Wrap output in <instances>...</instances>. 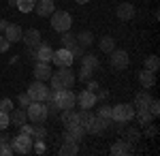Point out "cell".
<instances>
[{
  "label": "cell",
  "instance_id": "32",
  "mask_svg": "<svg viewBox=\"0 0 160 156\" xmlns=\"http://www.w3.org/2000/svg\"><path fill=\"white\" fill-rule=\"evenodd\" d=\"M30 135L37 137V139H43V137H45V128L41 126V122H34V124L30 126Z\"/></svg>",
  "mask_w": 160,
  "mask_h": 156
},
{
  "label": "cell",
  "instance_id": "1",
  "mask_svg": "<svg viewBox=\"0 0 160 156\" xmlns=\"http://www.w3.org/2000/svg\"><path fill=\"white\" fill-rule=\"evenodd\" d=\"M49 81H51V88H53V90L73 88V84H75V73L71 71V66H60V69H58V73H51Z\"/></svg>",
  "mask_w": 160,
  "mask_h": 156
},
{
  "label": "cell",
  "instance_id": "9",
  "mask_svg": "<svg viewBox=\"0 0 160 156\" xmlns=\"http://www.w3.org/2000/svg\"><path fill=\"white\" fill-rule=\"evenodd\" d=\"M83 135H86V128H83L79 122L68 124V126H66V131H64V137H66V139H73V141H77V143L83 139Z\"/></svg>",
  "mask_w": 160,
  "mask_h": 156
},
{
  "label": "cell",
  "instance_id": "33",
  "mask_svg": "<svg viewBox=\"0 0 160 156\" xmlns=\"http://www.w3.org/2000/svg\"><path fill=\"white\" fill-rule=\"evenodd\" d=\"M158 66H160V60H158V56H148V60H145V69L148 71H158Z\"/></svg>",
  "mask_w": 160,
  "mask_h": 156
},
{
  "label": "cell",
  "instance_id": "46",
  "mask_svg": "<svg viewBox=\"0 0 160 156\" xmlns=\"http://www.w3.org/2000/svg\"><path fill=\"white\" fill-rule=\"evenodd\" d=\"M75 2H79V4H86L88 0H75Z\"/></svg>",
  "mask_w": 160,
  "mask_h": 156
},
{
  "label": "cell",
  "instance_id": "17",
  "mask_svg": "<svg viewBox=\"0 0 160 156\" xmlns=\"http://www.w3.org/2000/svg\"><path fill=\"white\" fill-rule=\"evenodd\" d=\"M32 11H37V15H41V17H49L51 13L56 11L53 0H41V2L34 4V9H32Z\"/></svg>",
  "mask_w": 160,
  "mask_h": 156
},
{
  "label": "cell",
  "instance_id": "5",
  "mask_svg": "<svg viewBox=\"0 0 160 156\" xmlns=\"http://www.w3.org/2000/svg\"><path fill=\"white\" fill-rule=\"evenodd\" d=\"M32 135H26V133H19V135H15L13 137V152H17V154H28V152H32Z\"/></svg>",
  "mask_w": 160,
  "mask_h": 156
},
{
  "label": "cell",
  "instance_id": "3",
  "mask_svg": "<svg viewBox=\"0 0 160 156\" xmlns=\"http://www.w3.org/2000/svg\"><path fill=\"white\" fill-rule=\"evenodd\" d=\"M71 26H73V17L66 11H53L51 13V28H53L56 32L62 34V32L71 30Z\"/></svg>",
  "mask_w": 160,
  "mask_h": 156
},
{
  "label": "cell",
  "instance_id": "27",
  "mask_svg": "<svg viewBox=\"0 0 160 156\" xmlns=\"http://www.w3.org/2000/svg\"><path fill=\"white\" fill-rule=\"evenodd\" d=\"M75 45H77V39H75V34H73V32H71V30L62 32V47L71 51V49H73Z\"/></svg>",
  "mask_w": 160,
  "mask_h": 156
},
{
  "label": "cell",
  "instance_id": "41",
  "mask_svg": "<svg viewBox=\"0 0 160 156\" xmlns=\"http://www.w3.org/2000/svg\"><path fill=\"white\" fill-rule=\"evenodd\" d=\"M32 150L38 152V154H43V152H45V143H43V139H37V143H32Z\"/></svg>",
  "mask_w": 160,
  "mask_h": 156
},
{
  "label": "cell",
  "instance_id": "29",
  "mask_svg": "<svg viewBox=\"0 0 160 156\" xmlns=\"http://www.w3.org/2000/svg\"><path fill=\"white\" fill-rule=\"evenodd\" d=\"M60 118H62V122H64V126H68V124L77 122V111H73V109H62Z\"/></svg>",
  "mask_w": 160,
  "mask_h": 156
},
{
  "label": "cell",
  "instance_id": "21",
  "mask_svg": "<svg viewBox=\"0 0 160 156\" xmlns=\"http://www.w3.org/2000/svg\"><path fill=\"white\" fill-rule=\"evenodd\" d=\"M51 56H53V49H51L49 45H38V47L34 49V58H37L38 62H51Z\"/></svg>",
  "mask_w": 160,
  "mask_h": 156
},
{
  "label": "cell",
  "instance_id": "31",
  "mask_svg": "<svg viewBox=\"0 0 160 156\" xmlns=\"http://www.w3.org/2000/svg\"><path fill=\"white\" fill-rule=\"evenodd\" d=\"M15 4H17V9L22 13H30L34 9V4H37V0H15Z\"/></svg>",
  "mask_w": 160,
  "mask_h": 156
},
{
  "label": "cell",
  "instance_id": "30",
  "mask_svg": "<svg viewBox=\"0 0 160 156\" xmlns=\"http://www.w3.org/2000/svg\"><path fill=\"white\" fill-rule=\"evenodd\" d=\"M81 66L98 69V60H96V56H92V54H83V56H81Z\"/></svg>",
  "mask_w": 160,
  "mask_h": 156
},
{
  "label": "cell",
  "instance_id": "24",
  "mask_svg": "<svg viewBox=\"0 0 160 156\" xmlns=\"http://www.w3.org/2000/svg\"><path fill=\"white\" fill-rule=\"evenodd\" d=\"M92 120H94V113H92L90 109H83V111H77V122H79V124H81V126H83L86 131H88V126L92 124Z\"/></svg>",
  "mask_w": 160,
  "mask_h": 156
},
{
  "label": "cell",
  "instance_id": "20",
  "mask_svg": "<svg viewBox=\"0 0 160 156\" xmlns=\"http://www.w3.org/2000/svg\"><path fill=\"white\" fill-rule=\"evenodd\" d=\"M130 152H132V143H128V141H115L111 145V154L113 156H126Z\"/></svg>",
  "mask_w": 160,
  "mask_h": 156
},
{
  "label": "cell",
  "instance_id": "25",
  "mask_svg": "<svg viewBox=\"0 0 160 156\" xmlns=\"http://www.w3.org/2000/svg\"><path fill=\"white\" fill-rule=\"evenodd\" d=\"M75 39H77V43H79L81 47H90V45L94 43V36H92L90 30H81L79 34H75Z\"/></svg>",
  "mask_w": 160,
  "mask_h": 156
},
{
  "label": "cell",
  "instance_id": "35",
  "mask_svg": "<svg viewBox=\"0 0 160 156\" xmlns=\"http://www.w3.org/2000/svg\"><path fill=\"white\" fill-rule=\"evenodd\" d=\"M92 75H94V69H88V66H81V71H79V81H90L92 79Z\"/></svg>",
  "mask_w": 160,
  "mask_h": 156
},
{
  "label": "cell",
  "instance_id": "11",
  "mask_svg": "<svg viewBox=\"0 0 160 156\" xmlns=\"http://www.w3.org/2000/svg\"><path fill=\"white\" fill-rule=\"evenodd\" d=\"M22 41L26 43L28 49H37L41 45V32L34 30V28H30V30H26L24 34H22Z\"/></svg>",
  "mask_w": 160,
  "mask_h": 156
},
{
  "label": "cell",
  "instance_id": "2",
  "mask_svg": "<svg viewBox=\"0 0 160 156\" xmlns=\"http://www.w3.org/2000/svg\"><path fill=\"white\" fill-rule=\"evenodd\" d=\"M53 98H56V103H58V107L62 109H73L77 105V94H75L71 88H64V90H53L51 92Z\"/></svg>",
  "mask_w": 160,
  "mask_h": 156
},
{
  "label": "cell",
  "instance_id": "13",
  "mask_svg": "<svg viewBox=\"0 0 160 156\" xmlns=\"http://www.w3.org/2000/svg\"><path fill=\"white\" fill-rule=\"evenodd\" d=\"M77 103H79L81 109H92L96 105V94L92 90H83V92H79V96H77Z\"/></svg>",
  "mask_w": 160,
  "mask_h": 156
},
{
  "label": "cell",
  "instance_id": "39",
  "mask_svg": "<svg viewBox=\"0 0 160 156\" xmlns=\"http://www.w3.org/2000/svg\"><path fill=\"white\" fill-rule=\"evenodd\" d=\"M9 126V113L7 111H0V131H4Z\"/></svg>",
  "mask_w": 160,
  "mask_h": 156
},
{
  "label": "cell",
  "instance_id": "45",
  "mask_svg": "<svg viewBox=\"0 0 160 156\" xmlns=\"http://www.w3.org/2000/svg\"><path fill=\"white\" fill-rule=\"evenodd\" d=\"M7 26H9L7 19H0V32H4V28H7Z\"/></svg>",
  "mask_w": 160,
  "mask_h": 156
},
{
  "label": "cell",
  "instance_id": "22",
  "mask_svg": "<svg viewBox=\"0 0 160 156\" xmlns=\"http://www.w3.org/2000/svg\"><path fill=\"white\" fill-rule=\"evenodd\" d=\"M9 122H13L15 126H22V124H26L28 122V113H26V109H13L11 113H9Z\"/></svg>",
  "mask_w": 160,
  "mask_h": 156
},
{
  "label": "cell",
  "instance_id": "16",
  "mask_svg": "<svg viewBox=\"0 0 160 156\" xmlns=\"http://www.w3.org/2000/svg\"><path fill=\"white\" fill-rule=\"evenodd\" d=\"M4 34H7V41H9V43H17V41H22L24 30H22L19 24H9L4 28Z\"/></svg>",
  "mask_w": 160,
  "mask_h": 156
},
{
  "label": "cell",
  "instance_id": "10",
  "mask_svg": "<svg viewBox=\"0 0 160 156\" xmlns=\"http://www.w3.org/2000/svg\"><path fill=\"white\" fill-rule=\"evenodd\" d=\"M109 118H102V116H94V120H92V124L88 126L86 133H94V135H102V133L109 128Z\"/></svg>",
  "mask_w": 160,
  "mask_h": 156
},
{
  "label": "cell",
  "instance_id": "19",
  "mask_svg": "<svg viewBox=\"0 0 160 156\" xmlns=\"http://www.w3.org/2000/svg\"><path fill=\"white\" fill-rule=\"evenodd\" d=\"M149 103H152V94H148V90H143V92H137L135 94V111H139V109H148Z\"/></svg>",
  "mask_w": 160,
  "mask_h": 156
},
{
  "label": "cell",
  "instance_id": "42",
  "mask_svg": "<svg viewBox=\"0 0 160 156\" xmlns=\"http://www.w3.org/2000/svg\"><path fill=\"white\" fill-rule=\"evenodd\" d=\"M98 116H102V118H109V120H111V107H109V105H102V107L98 109Z\"/></svg>",
  "mask_w": 160,
  "mask_h": 156
},
{
  "label": "cell",
  "instance_id": "37",
  "mask_svg": "<svg viewBox=\"0 0 160 156\" xmlns=\"http://www.w3.org/2000/svg\"><path fill=\"white\" fill-rule=\"evenodd\" d=\"M0 111H7V113L13 111V101L11 98H2V101H0Z\"/></svg>",
  "mask_w": 160,
  "mask_h": 156
},
{
  "label": "cell",
  "instance_id": "28",
  "mask_svg": "<svg viewBox=\"0 0 160 156\" xmlns=\"http://www.w3.org/2000/svg\"><path fill=\"white\" fill-rule=\"evenodd\" d=\"M98 47H100V51H105V54H111L113 49H115V41L111 39V36H102L98 41Z\"/></svg>",
  "mask_w": 160,
  "mask_h": 156
},
{
  "label": "cell",
  "instance_id": "40",
  "mask_svg": "<svg viewBox=\"0 0 160 156\" xmlns=\"http://www.w3.org/2000/svg\"><path fill=\"white\" fill-rule=\"evenodd\" d=\"M139 137H141V135H139V131L130 128V131H128V143H137V141H139Z\"/></svg>",
  "mask_w": 160,
  "mask_h": 156
},
{
  "label": "cell",
  "instance_id": "26",
  "mask_svg": "<svg viewBox=\"0 0 160 156\" xmlns=\"http://www.w3.org/2000/svg\"><path fill=\"white\" fill-rule=\"evenodd\" d=\"M135 118L139 120L141 126H148V124H152V120H154V116L149 113L148 109H139V111H135Z\"/></svg>",
  "mask_w": 160,
  "mask_h": 156
},
{
  "label": "cell",
  "instance_id": "38",
  "mask_svg": "<svg viewBox=\"0 0 160 156\" xmlns=\"http://www.w3.org/2000/svg\"><path fill=\"white\" fill-rule=\"evenodd\" d=\"M17 101H19V105H22V107H28V105H30V103H32V98H30V94H28V92H22V94L17 96Z\"/></svg>",
  "mask_w": 160,
  "mask_h": 156
},
{
  "label": "cell",
  "instance_id": "18",
  "mask_svg": "<svg viewBox=\"0 0 160 156\" xmlns=\"http://www.w3.org/2000/svg\"><path fill=\"white\" fill-rule=\"evenodd\" d=\"M34 77H37L38 81H49V77H51L49 62H38L37 66H34Z\"/></svg>",
  "mask_w": 160,
  "mask_h": 156
},
{
  "label": "cell",
  "instance_id": "15",
  "mask_svg": "<svg viewBox=\"0 0 160 156\" xmlns=\"http://www.w3.org/2000/svg\"><path fill=\"white\" fill-rule=\"evenodd\" d=\"M60 154H62V156H75V154H79V143H77V141H73V139L62 137Z\"/></svg>",
  "mask_w": 160,
  "mask_h": 156
},
{
  "label": "cell",
  "instance_id": "8",
  "mask_svg": "<svg viewBox=\"0 0 160 156\" xmlns=\"http://www.w3.org/2000/svg\"><path fill=\"white\" fill-rule=\"evenodd\" d=\"M73 54L68 51V49H64V47H60L58 51H53V56H51V62H56L58 66H71L73 64Z\"/></svg>",
  "mask_w": 160,
  "mask_h": 156
},
{
  "label": "cell",
  "instance_id": "34",
  "mask_svg": "<svg viewBox=\"0 0 160 156\" xmlns=\"http://www.w3.org/2000/svg\"><path fill=\"white\" fill-rule=\"evenodd\" d=\"M13 154V145L7 139H0V156H11Z\"/></svg>",
  "mask_w": 160,
  "mask_h": 156
},
{
  "label": "cell",
  "instance_id": "23",
  "mask_svg": "<svg viewBox=\"0 0 160 156\" xmlns=\"http://www.w3.org/2000/svg\"><path fill=\"white\" fill-rule=\"evenodd\" d=\"M139 81H141L143 88H152V86L156 84V73L148 71V69H145V71H141V73H139Z\"/></svg>",
  "mask_w": 160,
  "mask_h": 156
},
{
  "label": "cell",
  "instance_id": "36",
  "mask_svg": "<svg viewBox=\"0 0 160 156\" xmlns=\"http://www.w3.org/2000/svg\"><path fill=\"white\" fill-rule=\"evenodd\" d=\"M148 111L154 116V118H156V116H160V101H158V98H152V103H149Z\"/></svg>",
  "mask_w": 160,
  "mask_h": 156
},
{
  "label": "cell",
  "instance_id": "43",
  "mask_svg": "<svg viewBox=\"0 0 160 156\" xmlns=\"http://www.w3.org/2000/svg\"><path fill=\"white\" fill-rule=\"evenodd\" d=\"M107 96H109V92H107V90H98V94H96V98H98V101H105Z\"/></svg>",
  "mask_w": 160,
  "mask_h": 156
},
{
  "label": "cell",
  "instance_id": "14",
  "mask_svg": "<svg viewBox=\"0 0 160 156\" xmlns=\"http://www.w3.org/2000/svg\"><path fill=\"white\" fill-rule=\"evenodd\" d=\"M115 15H118V19H122V22H130V19L135 17V7H132L130 2H122V4H118Z\"/></svg>",
  "mask_w": 160,
  "mask_h": 156
},
{
  "label": "cell",
  "instance_id": "12",
  "mask_svg": "<svg viewBox=\"0 0 160 156\" xmlns=\"http://www.w3.org/2000/svg\"><path fill=\"white\" fill-rule=\"evenodd\" d=\"M111 66L113 69H126L128 66V54L124 49H113L111 51Z\"/></svg>",
  "mask_w": 160,
  "mask_h": 156
},
{
  "label": "cell",
  "instance_id": "6",
  "mask_svg": "<svg viewBox=\"0 0 160 156\" xmlns=\"http://www.w3.org/2000/svg\"><path fill=\"white\" fill-rule=\"evenodd\" d=\"M49 92L51 90L45 86V81H38V79H34V81L30 84V88H28L30 98H32V101H38V103H45L47 96H49Z\"/></svg>",
  "mask_w": 160,
  "mask_h": 156
},
{
  "label": "cell",
  "instance_id": "44",
  "mask_svg": "<svg viewBox=\"0 0 160 156\" xmlns=\"http://www.w3.org/2000/svg\"><path fill=\"white\" fill-rule=\"evenodd\" d=\"M9 49V41L7 39H0V51H7Z\"/></svg>",
  "mask_w": 160,
  "mask_h": 156
},
{
  "label": "cell",
  "instance_id": "7",
  "mask_svg": "<svg viewBox=\"0 0 160 156\" xmlns=\"http://www.w3.org/2000/svg\"><path fill=\"white\" fill-rule=\"evenodd\" d=\"M26 113H28V120H32V122H45V118H47V107H45V103L32 101V103L26 107Z\"/></svg>",
  "mask_w": 160,
  "mask_h": 156
},
{
  "label": "cell",
  "instance_id": "4",
  "mask_svg": "<svg viewBox=\"0 0 160 156\" xmlns=\"http://www.w3.org/2000/svg\"><path fill=\"white\" fill-rule=\"evenodd\" d=\"M135 118V107L128 103H120L115 107H111V120L113 122H130Z\"/></svg>",
  "mask_w": 160,
  "mask_h": 156
}]
</instances>
